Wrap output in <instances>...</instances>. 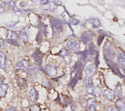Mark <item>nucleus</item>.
I'll return each instance as SVG.
<instances>
[{
	"label": "nucleus",
	"instance_id": "obj_1",
	"mask_svg": "<svg viewBox=\"0 0 125 111\" xmlns=\"http://www.w3.org/2000/svg\"><path fill=\"white\" fill-rule=\"evenodd\" d=\"M83 66L84 64L83 61H79L74 67L71 73V80L69 84L70 88L73 89L81 78Z\"/></svg>",
	"mask_w": 125,
	"mask_h": 111
},
{
	"label": "nucleus",
	"instance_id": "obj_2",
	"mask_svg": "<svg viewBox=\"0 0 125 111\" xmlns=\"http://www.w3.org/2000/svg\"><path fill=\"white\" fill-rule=\"evenodd\" d=\"M51 26L52 29V38H57L59 36L60 32L63 30V25L61 20L54 17L50 18Z\"/></svg>",
	"mask_w": 125,
	"mask_h": 111
},
{
	"label": "nucleus",
	"instance_id": "obj_3",
	"mask_svg": "<svg viewBox=\"0 0 125 111\" xmlns=\"http://www.w3.org/2000/svg\"><path fill=\"white\" fill-rule=\"evenodd\" d=\"M44 72L52 77H55L58 73V67L54 64H48L42 67Z\"/></svg>",
	"mask_w": 125,
	"mask_h": 111
},
{
	"label": "nucleus",
	"instance_id": "obj_4",
	"mask_svg": "<svg viewBox=\"0 0 125 111\" xmlns=\"http://www.w3.org/2000/svg\"><path fill=\"white\" fill-rule=\"evenodd\" d=\"M59 55L63 59V60L66 65H69L71 63L72 61V56L70 52L67 49L62 48L59 53Z\"/></svg>",
	"mask_w": 125,
	"mask_h": 111
},
{
	"label": "nucleus",
	"instance_id": "obj_5",
	"mask_svg": "<svg viewBox=\"0 0 125 111\" xmlns=\"http://www.w3.org/2000/svg\"><path fill=\"white\" fill-rule=\"evenodd\" d=\"M94 36V33L92 31L87 30L82 34L81 38L83 43L86 44L93 39Z\"/></svg>",
	"mask_w": 125,
	"mask_h": 111
},
{
	"label": "nucleus",
	"instance_id": "obj_6",
	"mask_svg": "<svg viewBox=\"0 0 125 111\" xmlns=\"http://www.w3.org/2000/svg\"><path fill=\"white\" fill-rule=\"evenodd\" d=\"M44 54L42 53L39 48H37L32 55V58L38 65H41L42 63Z\"/></svg>",
	"mask_w": 125,
	"mask_h": 111
},
{
	"label": "nucleus",
	"instance_id": "obj_7",
	"mask_svg": "<svg viewBox=\"0 0 125 111\" xmlns=\"http://www.w3.org/2000/svg\"><path fill=\"white\" fill-rule=\"evenodd\" d=\"M67 46L73 50H78L80 46V42L75 39H70L67 43Z\"/></svg>",
	"mask_w": 125,
	"mask_h": 111
},
{
	"label": "nucleus",
	"instance_id": "obj_8",
	"mask_svg": "<svg viewBox=\"0 0 125 111\" xmlns=\"http://www.w3.org/2000/svg\"><path fill=\"white\" fill-rule=\"evenodd\" d=\"M28 26H26L23 28L21 31L19 38V40L23 42H26L29 40V34H28Z\"/></svg>",
	"mask_w": 125,
	"mask_h": 111
},
{
	"label": "nucleus",
	"instance_id": "obj_9",
	"mask_svg": "<svg viewBox=\"0 0 125 111\" xmlns=\"http://www.w3.org/2000/svg\"><path fill=\"white\" fill-rule=\"evenodd\" d=\"M96 72V68L95 66L92 64H88L85 68V73L88 79H91L95 74Z\"/></svg>",
	"mask_w": 125,
	"mask_h": 111
},
{
	"label": "nucleus",
	"instance_id": "obj_10",
	"mask_svg": "<svg viewBox=\"0 0 125 111\" xmlns=\"http://www.w3.org/2000/svg\"><path fill=\"white\" fill-rule=\"evenodd\" d=\"M104 52L105 56L109 59L113 58L114 56L115 51L113 47L109 45H104Z\"/></svg>",
	"mask_w": 125,
	"mask_h": 111
},
{
	"label": "nucleus",
	"instance_id": "obj_11",
	"mask_svg": "<svg viewBox=\"0 0 125 111\" xmlns=\"http://www.w3.org/2000/svg\"><path fill=\"white\" fill-rule=\"evenodd\" d=\"M86 106L89 111H96V100L95 98H90L86 101Z\"/></svg>",
	"mask_w": 125,
	"mask_h": 111
},
{
	"label": "nucleus",
	"instance_id": "obj_12",
	"mask_svg": "<svg viewBox=\"0 0 125 111\" xmlns=\"http://www.w3.org/2000/svg\"><path fill=\"white\" fill-rule=\"evenodd\" d=\"M29 65V63L27 60H21L16 65V69L17 70H25L28 67Z\"/></svg>",
	"mask_w": 125,
	"mask_h": 111
},
{
	"label": "nucleus",
	"instance_id": "obj_13",
	"mask_svg": "<svg viewBox=\"0 0 125 111\" xmlns=\"http://www.w3.org/2000/svg\"><path fill=\"white\" fill-rule=\"evenodd\" d=\"M42 8L45 10H48L52 12H56L57 11V7L52 2H49L48 3L43 5Z\"/></svg>",
	"mask_w": 125,
	"mask_h": 111
},
{
	"label": "nucleus",
	"instance_id": "obj_14",
	"mask_svg": "<svg viewBox=\"0 0 125 111\" xmlns=\"http://www.w3.org/2000/svg\"><path fill=\"white\" fill-rule=\"evenodd\" d=\"M30 100L33 102H36L39 98V94L35 88H32L29 93Z\"/></svg>",
	"mask_w": 125,
	"mask_h": 111
},
{
	"label": "nucleus",
	"instance_id": "obj_15",
	"mask_svg": "<svg viewBox=\"0 0 125 111\" xmlns=\"http://www.w3.org/2000/svg\"><path fill=\"white\" fill-rule=\"evenodd\" d=\"M97 51L95 49V45L93 43H90L87 48V49L85 51L86 56H87L88 55H94L96 53Z\"/></svg>",
	"mask_w": 125,
	"mask_h": 111
},
{
	"label": "nucleus",
	"instance_id": "obj_16",
	"mask_svg": "<svg viewBox=\"0 0 125 111\" xmlns=\"http://www.w3.org/2000/svg\"><path fill=\"white\" fill-rule=\"evenodd\" d=\"M85 87L86 89V91L88 94H92L94 87L90 79H87L85 81Z\"/></svg>",
	"mask_w": 125,
	"mask_h": 111
},
{
	"label": "nucleus",
	"instance_id": "obj_17",
	"mask_svg": "<svg viewBox=\"0 0 125 111\" xmlns=\"http://www.w3.org/2000/svg\"><path fill=\"white\" fill-rule=\"evenodd\" d=\"M104 96L107 99L112 100L114 96V92L113 90L111 89H107L104 91Z\"/></svg>",
	"mask_w": 125,
	"mask_h": 111
},
{
	"label": "nucleus",
	"instance_id": "obj_18",
	"mask_svg": "<svg viewBox=\"0 0 125 111\" xmlns=\"http://www.w3.org/2000/svg\"><path fill=\"white\" fill-rule=\"evenodd\" d=\"M6 68V56L0 50V68L5 69Z\"/></svg>",
	"mask_w": 125,
	"mask_h": 111
},
{
	"label": "nucleus",
	"instance_id": "obj_19",
	"mask_svg": "<svg viewBox=\"0 0 125 111\" xmlns=\"http://www.w3.org/2000/svg\"><path fill=\"white\" fill-rule=\"evenodd\" d=\"M114 92V94L116 95V96L118 98L120 99H122L123 98V95L122 93V86L119 83L117 85L115 89V91Z\"/></svg>",
	"mask_w": 125,
	"mask_h": 111
},
{
	"label": "nucleus",
	"instance_id": "obj_20",
	"mask_svg": "<svg viewBox=\"0 0 125 111\" xmlns=\"http://www.w3.org/2000/svg\"><path fill=\"white\" fill-rule=\"evenodd\" d=\"M117 60L119 64L122 66L124 67L125 65V56L124 52H120L117 54Z\"/></svg>",
	"mask_w": 125,
	"mask_h": 111
},
{
	"label": "nucleus",
	"instance_id": "obj_21",
	"mask_svg": "<svg viewBox=\"0 0 125 111\" xmlns=\"http://www.w3.org/2000/svg\"><path fill=\"white\" fill-rule=\"evenodd\" d=\"M7 39L9 40H14L16 41L17 39V34L16 32L13 31L8 30H7Z\"/></svg>",
	"mask_w": 125,
	"mask_h": 111
},
{
	"label": "nucleus",
	"instance_id": "obj_22",
	"mask_svg": "<svg viewBox=\"0 0 125 111\" xmlns=\"http://www.w3.org/2000/svg\"><path fill=\"white\" fill-rule=\"evenodd\" d=\"M8 86L6 84H1L0 85V96L4 97L6 94Z\"/></svg>",
	"mask_w": 125,
	"mask_h": 111
},
{
	"label": "nucleus",
	"instance_id": "obj_23",
	"mask_svg": "<svg viewBox=\"0 0 125 111\" xmlns=\"http://www.w3.org/2000/svg\"><path fill=\"white\" fill-rule=\"evenodd\" d=\"M102 93V88L99 86H97L93 88L92 95L96 97H100Z\"/></svg>",
	"mask_w": 125,
	"mask_h": 111
},
{
	"label": "nucleus",
	"instance_id": "obj_24",
	"mask_svg": "<svg viewBox=\"0 0 125 111\" xmlns=\"http://www.w3.org/2000/svg\"><path fill=\"white\" fill-rule=\"evenodd\" d=\"M118 111H125V106L124 102L121 100H117L115 103Z\"/></svg>",
	"mask_w": 125,
	"mask_h": 111
},
{
	"label": "nucleus",
	"instance_id": "obj_25",
	"mask_svg": "<svg viewBox=\"0 0 125 111\" xmlns=\"http://www.w3.org/2000/svg\"><path fill=\"white\" fill-rule=\"evenodd\" d=\"M106 62L107 63V64L108 65V66L113 70L114 72L116 73L118 75L121 74L119 69L118 68H117L116 67V66L114 65V64L111 62V61H110L109 59H106Z\"/></svg>",
	"mask_w": 125,
	"mask_h": 111
},
{
	"label": "nucleus",
	"instance_id": "obj_26",
	"mask_svg": "<svg viewBox=\"0 0 125 111\" xmlns=\"http://www.w3.org/2000/svg\"><path fill=\"white\" fill-rule=\"evenodd\" d=\"M39 28L40 29L41 32L46 36L47 34V26L42 23V22L40 21L39 24Z\"/></svg>",
	"mask_w": 125,
	"mask_h": 111
},
{
	"label": "nucleus",
	"instance_id": "obj_27",
	"mask_svg": "<svg viewBox=\"0 0 125 111\" xmlns=\"http://www.w3.org/2000/svg\"><path fill=\"white\" fill-rule=\"evenodd\" d=\"M17 84L20 88H23L26 84V80L22 78H19L17 80Z\"/></svg>",
	"mask_w": 125,
	"mask_h": 111
},
{
	"label": "nucleus",
	"instance_id": "obj_28",
	"mask_svg": "<svg viewBox=\"0 0 125 111\" xmlns=\"http://www.w3.org/2000/svg\"><path fill=\"white\" fill-rule=\"evenodd\" d=\"M62 18L63 19V20H64L65 22H68L69 21V20H70V19H71V18H70L69 15V14H68V13H67L66 11H64L62 13Z\"/></svg>",
	"mask_w": 125,
	"mask_h": 111
},
{
	"label": "nucleus",
	"instance_id": "obj_29",
	"mask_svg": "<svg viewBox=\"0 0 125 111\" xmlns=\"http://www.w3.org/2000/svg\"><path fill=\"white\" fill-rule=\"evenodd\" d=\"M100 23H101L100 20L97 18L93 19V21H92V25L93 27L95 28H97L98 26H99V25H100Z\"/></svg>",
	"mask_w": 125,
	"mask_h": 111
},
{
	"label": "nucleus",
	"instance_id": "obj_30",
	"mask_svg": "<svg viewBox=\"0 0 125 111\" xmlns=\"http://www.w3.org/2000/svg\"><path fill=\"white\" fill-rule=\"evenodd\" d=\"M41 109L39 105L37 104H34L31 105L29 109V111H40Z\"/></svg>",
	"mask_w": 125,
	"mask_h": 111
},
{
	"label": "nucleus",
	"instance_id": "obj_31",
	"mask_svg": "<svg viewBox=\"0 0 125 111\" xmlns=\"http://www.w3.org/2000/svg\"><path fill=\"white\" fill-rule=\"evenodd\" d=\"M19 22V21H16V22L11 21V22H9L6 23L5 24L7 27L12 28V27H14L15 25H16Z\"/></svg>",
	"mask_w": 125,
	"mask_h": 111
},
{
	"label": "nucleus",
	"instance_id": "obj_32",
	"mask_svg": "<svg viewBox=\"0 0 125 111\" xmlns=\"http://www.w3.org/2000/svg\"><path fill=\"white\" fill-rule=\"evenodd\" d=\"M80 22V21L75 18H71L70 20H69L68 23L71 25H77Z\"/></svg>",
	"mask_w": 125,
	"mask_h": 111
},
{
	"label": "nucleus",
	"instance_id": "obj_33",
	"mask_svg": "<svg viewBox=\"0 0 125 111\" xmlns=\"http://www.w3.org/2000/svg\"><path fill=\"white\" fill-rule=\"evenodd\" d=\"M36 40L38 44H40V43H41V41L42 40V35L40 31L38 32V33L37 35V37H36Z\"/></svg>",
	"mask_w": 125,
	"mask_h": 111
},
{
	"label": "nucleus",
	"instance_id": "obj_34",
	"mask_svg": "<svg viewBox=\"0 0 125 111\" xmlns=\"http://www.w3.org/2000/svg\"><path fill=\"white\" fill-rule=\"evenodd\" d=\"M104 36L103 35H101L99 36V37H98V38L97 39V43H98V45L99 46L101 45V43H102V41H103V40L104 39Z\"/></svg>",
	"mask_w": 125,
	"mask_h": 111
},
{
	"label": "nucleus",
	"instance_id": "obj_35",
	"mask_svg": "<svg viewBox=\"0 0 125 111\" xmlns=\"http://www.w3.org/2000/svg\"><path fill=\"white\" fill-rule=\"evenodd\" d=\"M6 42L10 44H13L14 45H16V46H18L19 45V44L18 43V42L16 41H14V40H6Z\"/></svg>",
	"mask_w": 125,
	"mask_h": 111
},
{
	"label": "nucleus",
	"instance_id": "obj_36",
	"mask_svg": "<svg viewBox=\"0 0 125 111\" xmlns=\"http://www.w3.org/2000/svg\"><path fill=\"white\" fill-rule=\"evenodd\" d=\"M8 6H9V7L13 9L14 7V6H15V5L14 1H13V0L9 1V2H8Z\"/></svg>",
	"mask_w": 125,
	"mask_h": 111
},
{
	"label": "nucleus",
	"instance_id": "obj_37",
	"mask_svg": "<svg viewBox=\"0 0 125 111\" xmlns=\"http://www.w3.org/2000/svg\"><path fill=\"white\" fill-rule=\"evenodd\" d=\"M37 70V67L36 66H33L32 67H31L29 70V72L31 73H33V72H35L36 70Z\"/></svg>",
	"mask_w": 125,
	"mask_h": 111
},
{
	"label": "nucleus",
	"instance_id": "obj_38",
	"mask_svg": "<svg viewBox=\"0 0 125 111\" xmlns=\"http://www.w3.org/2000/svg\"><path fill=\"white\" fill-rule=\"evenodd\" d=\"M9 2V1H8ZM1 7H3L4 6H8V1H2L1 4H0Z\"/></svg>",
	"mask_w": 125,
	"mask_h": 111
},
{
	"label": "nucleus",
	"instance_id": "obj_39",
	"mask_svg": "<svg viewBox=\"0 0 125 111\" xmlns=\"http://www.w3.org/2000/svg\"><path fill=\"white\" fill-rule=\"evenodd\" d=\"M4 47V42L3 39H0V48H2Z\"/></svg>",
	"mask_w": 125,
	"mask_h": 111
},
{
	"label": "nucleus",
	"instance_id": "obj_40",
	"mask_svg": "<svg viewBox=\"0 0 125 111\" xmlns=\"http://www.w3.org/2000/svg\"><path fill=\"white\" fill-rule=\"evenodd\" d=\"M7 111H16V108L14 107H10L7 110Z\"/></svg>",
	"mask_w": 125,
	"mask_h": 111
},
{
	"label": "nucleus",
	"instance_id": "obj_41",
	"mask_svg": "<svg viewBox=\"0 0 125 111\" xmlns=\"http://www.w3.org/2000/svg\"><path fill=\"white\" fill-rule=\"evenodd\" d=\"M49 2V0H41V1H40V3H41V4H43V5H44V4H46L48 3Z\"/></svg>",
	"mask_w": 125,
	"mask_h": 111
},
{
	"label": "nucleus",
	"instance_id": "obj_42",
	"mask_svg": "<svg viewBox=\"0 0 125 111\" xmlns=\"http://www.w3.org/2000/svg\"><path fill=\"white\" fill-rule=\"evenodd\" d=\"M107 111H117V110L115 108L112 107H109L107 109Z\"/></svg>",
	"mask_w": 125,
	"mask_h": 111
},
{
	"label": "nucleus",
	"instance_id": "obj_43",
	"mask_svg": "<svg viewBox=\"0 0 125 111\" xmlns=\"http://www.w3.org/2000/svg\"><path fill=\"white\" fill-rule=\"evenodd\" d=\"M53 3L56 6V5H59L61 4V2L59 0H54Z\"/></svg>",
	"mask_w": 125,
	"mask_h": 111
},
{
	"label": "nucleus",
	"instance_id": "obj_44",
	"mask_svg": "<svg viewBox=\"0 0 125 111\" xmlns=\"http://www.w3.org/2000/svg\"><path fill=\"white\" fill-rule=\"evenodd\" d=\"M19 5L20 7H23L24 6L26 5V3L25 2H21L20 3H19Z\"/></svg>",
	"mask_w": 125,
	"mask_h": 111
},
{
	"label": "nucleus",
	"instance_id": "obj_45",
	"mask_svg": "<svg viewBox=\"0 0 125 111\" xmlns=\"http://www.w3.org/2000/svg\"><path fill=\"white\" fill-rule=\"evenodd\" d=\"M13 11H14L15 12H20V11H19V9L16 7V6H15L13 8Z\"/></svg>",
	"mask_w": 125,
	"mask_h": 111
},
{
	"label": "nucleus",
	"instance_id": "obj_46",
	"mask_svg": "<svg viewBox=\"0 0 125 111\" xmlns=\"http://www.w3.org/2000/svg\"><path fill=\"white\" fill-rule=\"evenodd\" d=\"M4 8L0 6V13H3V12H4Z\"/></svg>",
	"mask_w": 125,
	"mask_h": 111
},
{
	"label": "nucleus",
	"instance_id": "obj_47",
	"mask_svg": "<svg viewBox=\"0 0 125 111\" xmlns=\"http://www.w3.org/2000/svg\"><path fill=\"white\" fill-rule=\"evenodd\" d=\"M4 80V78L2 76H1L0 74V84L3 81V80Z\"/></svg>",
	"mask_w": 125,
	"mask_h": 111
}]
</instances>
